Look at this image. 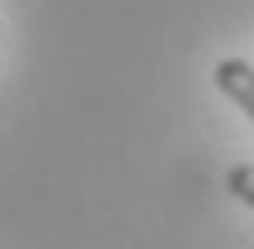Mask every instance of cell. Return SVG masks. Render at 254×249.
<instances>
[{"mask_svg": "<svg viewBox=\"0 0 254 249\" xmlns=\"http://www.w3.org/2000/svg\"><path fill=\"white\" fill-rule=\"evenodd\" d=\"M211 82L221 86L226 101H235V106L254 120V62H245V58H221V62L211 67Z\"/></svg>", "mask_w": 254, "mask_h": 249, "instance_id": "cell-1", "label": "cell"}, {"mask_svg": "<svg viewBox=\"0 0 254 249\" xmlns=\"http://www.w3.org/2000/svg\"><path fill=\"white\" fill-rule=\"evenodd\" d=\"M226 192L254 211V163H230L226 168Z\"/></svg>", "mask_w": 254, "mask_h": 249, "instance_id": "cell-2", "label": "cell"}]
</instances>
